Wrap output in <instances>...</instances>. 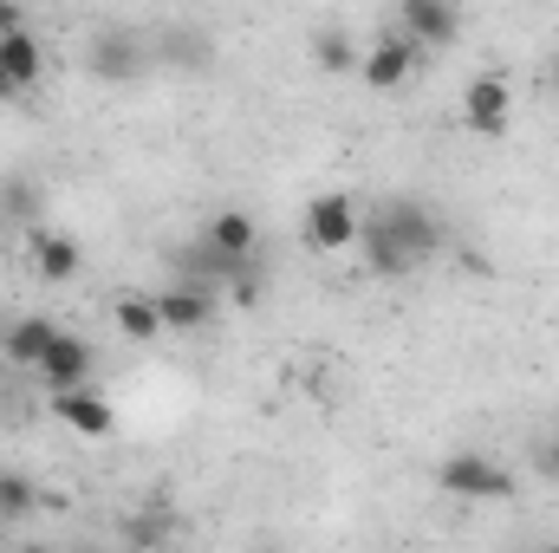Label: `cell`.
<instances>
[{
	"mask_svg": "<svg viewBox=\"0 0 559 553\" xmlns=\"http://www.w3.org/2000/svg\"><path fill=\"white\" fill-rule=\"evenodd\" d=\"M547 553H559V548H547Z\"/></svg>",
	"mask_w": 559,
	"mask_h": 553,
	"instance_id": "27",
	"label": "cell"
},
{
	"mask_svg": "<svg viewBox=\"0 0 559 553\" xmlns=\"http://www.w3.org/2000/svg\"><path fill=\"white\" fill-rule=\"evenodd\" d=\"M312 59H319L325 72H352V66H365V52H358V46H352V33H338V26L312 39Z\"/></svg>",
	"mask_w": 559,
	"mask_h": 553,
	"instance_id": "19",
	"label": "cell"
},
{
	"mask_svg": "<svg viewBox=\"0 0 559 553\" xmlns=\"http://www.w3.org/2000/svg\"><path fill=\"white\" fill-rule=\"evenodd\" d=\"M254 553H280V548H274V541H261V548H254Z\"/></svg>",
	"mask_w": 559,
	"mask_h": 553,
	"instance_id": "24",
	"label": "cell"
},
{
	"mask_svg": "<svg viewBox=\"0 0 559 553\" xmlns=\"http://www.w3.org/2000/svg\"><path fill=\"white\" fill-rule=\"evenodd\" d=\"M202 242H209L222 261H235V268H254L261 228H254V215H248V209H215V215H209V228H202Z\"/></svg>",
	"mask_w": 559,
	"mask_h": 553,
	"instance_id": "7",
	"label": "cell"
},
{
	"mask_svg": "<svg viewBox=\"0 0 559 553\" xmlns=\"http://www.w3.org/2000/svg\"><path fill=\"white\" fill-rule=\"evenodd\" d=\"M72 553H111V548H72Z\"/></svg>",
	"mask_w": 559,
	"mask_h": 553,
	"instance_id": "25",
	"label": "cell"
},
{
	"mask_svg": "<svg viewBox=\"0 0 559 553\" xmlns=\"http://www.w3.org/2000/svg\"><path fill=\"white\" fill-rule=\"evenodd\" d=\"M143 66V33L131 26H98L92 33V72L98 79H131Z\"/></svg>",
	"mask_w": 559,
	"mask_h": 553,
	"instance_id": "11",
	"label": "cell"
},
{
	"mask_svg": "<svg viewBox=\"0 0 559 553\" xmlns=\"http://www.w3.org/2000/svg\"><path fill=\"white\" fill-rule=\"evenodd\" d=\"M13 553H59V548H46V541H26V548H13Z\"/></svg>",
	"mask_w": 559,
	"mask_h": 553,
	"instance_id": "22",
	"label": "cell"
},
{
	"mask_svg": "<svg viewBox=\"0 0 559 553\" xmlns=\"http://www.w3.org/2000/svg\"><path fill=\"white\" fill-rule=\"evenodd\" d=\"M358 72H365V85H371V92H397V85L417 72V46H411L397 26H384V33H378V46L365 52V66H358Z\"/></svg>",
	"mask_w": 559,
	"mask_h": 553,
	"instance_id": "6",
	"label": "cell"
},
{
	"mask_svg": "<svg viewBox=\"0 0 559 553\" xmlns=\"http://www.w3.org/2000/svg\"><path fill=\"white\" fill-rule=\"evenodd\" d=\"M0 209H7L13 222H39L46 196H39V183H33V176H7V183H0Z\"/></svg>",
	"mask_w": 559,
	"mask_h": 553,
	"instance_id": "18",
	"label": "cell"
},
{
	"mask_svg": "<svg viewBox=\"0 0 559 553\" xmlns=\"http://www.w3.org/2000/svg\"><path fill=\"white\" fill-rule=\"evenodd\" d=\"M306 242H312L319 255L352 248V242H358V202H352V196H312V202H306Z\"/></svg>",
	"mask_w": 559,
	"mask_h": 553,
	"instance_id": "5",
	"label": "cell"
},
{
	"mask_svg": "<svg viewBox=\"0 0 559 553\" xmlns=\"http://www.w3.org/2000/svg\"><path fill=\"white\" fill-rule=\"evenodd\" d=\"M92 365H98L92 339H79V332H59V339H52V352H46V365H39V378H46L52 391H85Z\"/></svg>",
	"mask_w": 559,
	"mask_h": 553,
	"instance_id": "8",
	"label": "cell"
},
{
	"mask_svg": "<svg viewBox=\"0 0 559 553\" xmlns=\"http://www.w3.org/2000/svg\"><path fill=\"white\" fill-rule=\"evenodd\" d=\"M26 255H33V268H39V280H72L79 268H85V255H79V242L72 235H59V228H33V242H26Z\"/></svg>",
	"mask_w": 559,
	"mask_h": 553,
	"instance_id": "12",
	"label": "cell"
},
{
	"mask_svg": "<svg viewBox=\"0 0 559 553\" xmlns=\"http://www.w3.org/2000/svg\"><path fill=\"white\" fill-rule=\"evenodd\" d=\"M156 319H163V332H202L209 319H215V293L209 286H163L156 293Z\"/></svg>",
	"mask_w": 559,
	"mask_h": 553,
	"instance_id": "10",
	"label": "cell"
},
{
	"mask_svg": "<svg viewBox=\"0 0 559 553\" xmlns=\"http://www.w3.org/2000/svg\"><path fill=\"white\" fill-rule=\"evenodd\" d=\"M111 313H118V332H124V339H156V332H163V319H156V293H124Z\"/></svg>",
	"mask_w": 559,
	"mask_h": 553,
	"instance_id": "16",
	"label": "cell"
},
{
	"mask_svg": "<svg viewBox=\"0 0 559 553\" xmlns=\"http://www.w3.org/2000/svg\"><path fill=\"white\" fill-rule=\"evenodd\" d=\"M436 489L455 495V502H508L514 495V469H501L481 449H455V456L436 462Z\"/></svg>",
	"mask_w": 559,
	"mask_h": 553,
	"instance_id": "2",
	"label": "cell"
},
{
	"mask_svg": "<svg viewBox=\"0 0 559 553\" xmlns=\"http://www.w3.org/2000/svg\"><path fill=\"white\" fill-rule=\"evenodd\" d=\"M13 33H26V13H20V7H7V0H0V39H13Z\"/></svg>",
	"mask_w": 559,
	"mask_h": 553,
	"instance_id": "20",
	"label": "cell"
},
{
	"mask_svg": "<svg viewBox=\"0 0 559 553\" xmlns=\"http://www.w3.org/2000/svg\"><path fill=\"white\" fill-rule=\"evenodd\" d=\"M52 416H59L72 436H92V443H105V436L118 430V411H111L98 391H52Z\"/></svg>",
	"mask_w": 559,
	"mask_h": 553,
	"instance_id": "9",
	"label": "cell"
},
{
	"mask_svg": "<svg viewBox=\"0 0 559 553\" xmlns=\"http://www.w3.org/2000/svg\"><path fill=\"white\" fill-rule=\"evenodd\" d=\"M0 72L13 79V92H20V98L39 85V72H46V46L33 39V26H26V33H13V39H0Z\"/></svg>",
	"mask_w": 559,
	"mask_h": 553,
	"instance_id": "14",
	"label": "cell"
},
{
	"mask_svg": "<svg viewBox=\"0 0 559 553\" xmlns=\"http://www.w3.org/2000/svg\"><path fill=\"white\" fill-rule=\"evenodd\" d=\"M554 92H559V59H554Z\"/></svg>",
	"mask_w": 559,
	"mask_h": 553,
	"instance_id": "26",
	"label": "cell"
},
{
	"mask_svg": "<svg viewBox=\"0 0 559 553\" xmlns=\"http://www.w3.org/2000/svg\"><path fill=\"white\" fill-rule=\"evenodd\" d=\"M169 534H176V515H169V508H131V515L118 521V541H124V553H156Z\"/></svg>",
	"mask_w": 559,
	"mask_h": 553,
	"instance_id": "15",
	"label": "cell"
},
{
	"mask_svg": "<svg viewBox=\"0 0 559 553\" xmlns=\"http://www.w3.org/2000/svg\"><path fill=\"white\" fill-rule=\"evenodd\" d=\"M391 26H397L417 52H442V46H455V39H462V13H455L449 0H404Z\"/></svg>",
	"mask_w": 559,
	"mask_h": 553,
	"instance_id": "4",
	"label": "cell"
},
{
	"mask_svg": "<svg viewBox=\"0 0 559 553\" xmlns=\"http://www.w3.org/2000/svg\"><path fill=\"white\" fill-rule=\"evenodd\" d=\"M52 339H59V326L52 319H39V313H26V319H13L7 326V339H0V352L13 358V365H46V352H52Z\"/></svg>",
	"mask_w": 559,
	"mask_h": 553,
	"instance_id": "13",
	"label": "cell"
},
{
	"mask_svg": "<svg viewBox=\"0 0 559 553\" xmlns=\"http://www.w3.org/2000/svg\"><path fill=\"white\" fill-rule=\"evenodd\" d=\"M540 475H547V482H559V436H547V443H540Z\"/></svg>",
	"mask_w": 559,
	"mask_h": 553,
	"instance_id": "21",
	"label": "cell"
},
{
	"mask_svg": "<svg viewBox=\"0 0 559 553\" xmlns=\"http://www.w3.org/2000/svg\"><path fill=\"white\" fill-rule=\"evenodd\" d=\"M33 508H39V489L20 469H0V521H33Z\"/></svg>",
	"mask_w": 559,
	"mask_h": 553,
	"instance_id": "17",
	"label": "cell"
},
{
	"mask_svg": "<svg viewBox=\"0 0 559 553\" xmlns=\"http://www.w3.org/2000/svg\"><path fill=\"white\" fill-rule=\"evenodd\" d=\"M0 98H20V92H13V79H7V72H0Z\"/></svg>",
	"mask_w": 559,
	"mask_h": 553,
	"instance_id": "23",
	"label": "cell"
},
{
	"mask_svg": "<svg viewBox=\"0 0 559 553\" xmlns=\"http://www.w3.org/2000/svg\"><path fill=\"white\" fill-rule=\"evenodd\" d=\"M508 118H514V85H508L501 72H475V79L462 85V125H468L475 138H501Z\"/></svg>",
	"mask_w": 559,
	"mask_h": 553,
	"instance_id": "3",
	"label": "cell"
},
{
	"mask_svg": "<svg viewBox=\"0 0 559 553\" xmlns=\"http://www.w3.org/2000/svg\"><path fill=\"white\" fill-rule=\"evenodd\" d=\"M371 222H378V228H384L411 261H417V268H423V261H436V255L449 248V222H442L429 202H417V196H397V202L371 209Z\"/></svg>",
	"mask_w": 559,
	"mask_h": 553,
	"instance_id": "1",
	"label": "cell"
}]
</instances>
